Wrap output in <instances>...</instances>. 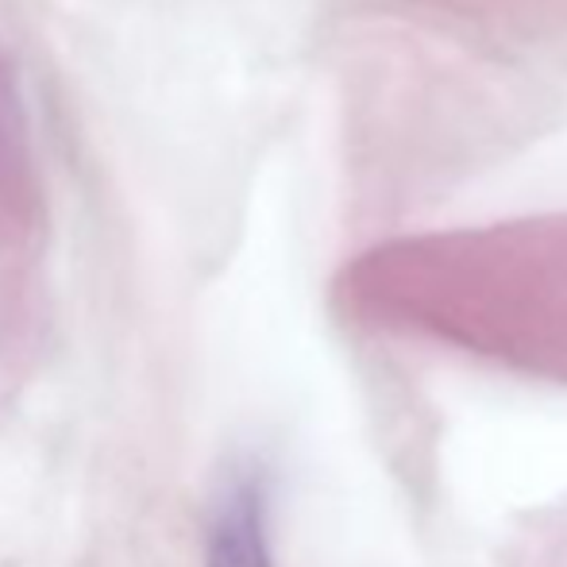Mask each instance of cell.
<instances>
[{
	"label": "cell",
	"instance_id": "1",
	"mask_svg": "<svg viewBox=\"0 0 567 567\" xmlns=\"http://www.w3.org/2000/svg\"><path fill=\"white\" fill-rule=\"evenodd\" d=\"M209 567H275L267 533V486L259 471H236L209 522Z\"/></svg>",
	"mask_w": 567,
	"mask_h": 567
}]
</instances>
